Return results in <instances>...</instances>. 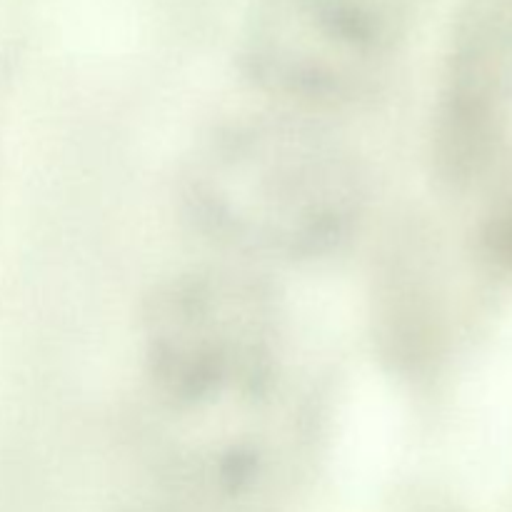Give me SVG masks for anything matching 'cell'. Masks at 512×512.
Segmentation results:
<instances>
[{
    "mask_svg": "<svg viewBox=\"0 0 512 512\" xmlns=\"http://www.w3.org/2000/svg\"><path fill=\"white\" fill-rule=\"evenodd\" d=\"M408 0H260L248 60L268 88L308 100L358 93L383 70Z\"/></svg>",
    "mask_w": 512,
    "mask_h": 512,
    "instance_id": "obj_3",
    "label": "cell"
},
{
    "mask_svg": "<svg viewBox=\"0 0 512 512\" xmlns=\"http://www.w3.org/2000/svg\"><path fill=\"white\" fill-rule=\"evenodd\" d=\"M193 205L233 243L310 255L348 233L358 183L348 158L293 125H253L220 135L195 163Z\"/></svg>",
    "mask_w": 512,
    "mask_h": 512,
    "instance_id": "obj_1",
    "label": "cell"
},
{
    "mask_svg": "<svg viewBox=\"0 0 512 512\" xmlns=\"http://www.w3.org/2000/svg\"><path fill=\"white\" fill-rule=\"evenodd\" d=\"M148 360L178 408L245 398L270 370V325L258 295L233 280L195 278L170 288L150 315Z\"/></svg>",
    "mask_w": 512,
    "mask_h": 512,
    "instance_id": "obj_2",
    "label": "cell"
}]
</instances>
